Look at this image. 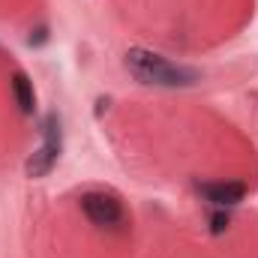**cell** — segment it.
Here are the masks:
<instances>
[{"label": "cell", "instance_id": "obj_2", "mask_svg": "<svg viewBox=\"0 0 258 258\" xmlns=\"http://www.w3.org/2000/svg\"><path fill=\"white\" fill-rule=\"evenodd\" d=\"M39 135H42L39 147H36V150L27 156V162H24V174H27L30 180L45 177V174L57 165V159H60V153H63V123H60V114H57V111H48V114L42 117Z\"/></svg>", "mask_w": 258, "mask_h": 258}, {"label": "cell", "instance_id": "obj_3", "mask_svg": "<svg viewBox=\"0 0 258 258\" xmlns=\"http://www.w3.org/2000/svg\"><path fill=\"white\" fill-rule=\"evenodd\" d=\"M78 204H81L84 216H87L96 228H102V231H126L129 216H126L123 201H120L117 195L93 189V192L81 195V201H78Z\"/></svg>", "mask_w": 258, "mask_h": 258}, {"label": "cell", "instance_id": "obj_7", "mask_svg": "<svg viewBox=\"0 0 258 258\" xmlns=\"http://www.w3.org/2000/svg\"><path fill=\"white\" fill-rule=\"evenodd\" d=\"M45 42H48V27H45V24L33 27L30 36H27V45H30V48H39V45H45Z\"/></svg>", "mask_w": 258, "mask_h": 258}, {"label": "cell", "instance_id": "obj_1", "mask_svg": "<svg viewBox=\"0 0 258 258\" xmlns=\"http://www.w3.org/2000/svg\"><path fill=\"white\" fill-rule=\"evenodd\" d=\"M126 66L132 75L144 84H156V87H192L195 81H201V72L192 66L171 63L162 54H153L147 48H129L126 51Z\"/></svg>", "mask_w": 258, "mask_h": 258}, {"label": "cell", "instance_id": "obj_6", "mask_svg": "<svg viewBox=\"0 0 258 258\" xmlns=\"http://www.w3.org/2000/svg\"><path fill=\"white\" fill-rule=\"evenodd\" d=\"M228 213L225 210H216V213H210V234H225L228 231Z\"/></svg>", "mask_w": 258, "mask_h": 258}, {"label": "cell", "instance_id": "obj_5", "mask_svg": "<svg viewBox=\"0 0 258 258\" xmlns=\"http://www.w3.org/2000/svg\"><path fill=\"white\" fill-rule=\"evenodd\" d=\"M9 84H12V96H15V102H18L21 114H27V117H30V114L36 111V87H33L30 75H27V72H12Z\"/></svg>", "mask_w": 258, "mask_h": 258}, {"label": "cell", "instance_id": "obj_4", "mask_svg": "<svg viewBox=\"0 0 258 258\" xmlns=\"http://www.w3.org/2000/svg\"><path fill=\"white\" fill-rule=\"evenodd\" d=\"M198 192L216 207H234L246 198V186L240 180H213V183H198Z\"/></svg>", "mask_w": 258, "mask_h": 258}]
</instances>
